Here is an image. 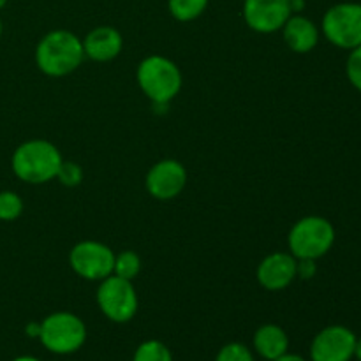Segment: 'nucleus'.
<instances>
[{
    "instance_id": "10",
    "label": "nucleus",
    "mask_w": 361,
    "mask_h": 361,
    "mask_svg": "<svg viewBox=\"0 0 361 361\" xmlns=\"http://www.w3.org/2000/svg\"><path fill=\"white\" fill-rule=\"evenodd\" d=\"M187 185L185 166L175 159H162L155 162L147 173L145 187L152 197L159 201H169L178 197Z\"/></svg>"
},
{
    "instance_id": "28",
    "label": "nucleus",
    "mask_w": 361,
    "mask_h": 361,
    "mask_svg": "<svg viewBox=\"0 0 361 361\" xmlns=\"http://www.w3.org/2000/svg\"><path fill=\"white\" fill-rule=\"evenodd\" d=\"M13 361H41V360L35 358V356H30V355H23V356H16Z\"/></svg>"
},
{
    "instance_id": "3",
    "label": "nucleus",
    "mask_w": 361,
    "mask_h": 361,
    "mask_svg": "<svg viewBox=\"0 0 361 361\" xmlns=\"http://www.w3.org/2000/svg\"><path fill=\"white\" fill-rule=\"evenodd\" d=\"M136 80L141 92L152 102H171L180 94L183 76L173 60L162 55H150L137 66Z\"/></svg>"
},
{
    "instance_id": "20",
    "label": "nucleus",
    "mask_w": 361,
    "mask_h": 361,
    "mask_svg": "<svg viewBox=\"0 0 361 361\" xmlns=\"http://www.w3.org/2000/svg\"><path fill=\"white\" fill-rule=\"evenodd\" d=\"M215 361H256L254 351L242 342H228L219 349Z\"/></svg>"
},
{
    "instance_id": "14",
    "label": "nucleus",
    "mask_w": 361,
    "mask_h": 361,
    "mask_svg": "<svg viewBox=\"0 0 361 361\" xmlns=\"http://www.w3.org/2000/svg\"><path fill=\"white\" fill-rule=\"evenodd\" d=\"M284 42L291 51L305 55L310 53L319 42V28L314 23L310 18L303 16V14H291L284 27L281 28Z\"/></svg>"
},
{
    "instance_id": "27",
    "label": "nucleus",
    "mask_w": 361,
    "mask_h": 361,
    "mask_svg": "<svg viewBox=\"0 0 361 361\" xmlns=\"http://www.w3.org/2000/svg\"><path fill=\"white\" fill-rule=\"evenodd\" d=\"M355 358L361 361V337H356V345H355Z\"/></svg>"
},
{
    "instance_id": "22",
    "label": "nucleus",
    "mask_w": 361,
    "mask_h": 361,
    "mask_svg": "<svg viewBox=\"0 0 361 361\" xmlns=\"http://www.w3.org/2000/svg\"><path fill=\"white\" fill-rule=\"evenodd\" d=\"M345 74H348L349 83L361 92V46L349 51L348 62H345Z\"/></svg>"
},
{
    "instance_id": "25",
    "label": "nucleus",
    "mask_w": 361,
    "mask_h": 361,
    "mask_svg": "<svg viewBox=\"0 0 361 361\" xmlns=\"http://www.w3.org/2000/svg\"><path fill=\"white\" fill-rule=\"evenodd\" d=\"M289 4H291L293 14H302V11L305 9V0H289Z\"/></svg>"
},
{
    "instance_id": "1",
    "label": "nucleus",
    "mask_w": 361,
    "mask_h": 361,
    "mask_svg": "<svg viewBox=\"0 0 361 361\" xmlns=\"http://www.w3.org/2000/svg\"><path fill=\"white\" fill-rule=\"evenodd\" d=\"M83 60V41L74 32L63 28L42 35L35 48V63L49 78H63L74 73Z\"/></svg>"
},
{
    "instance_id": "16",
    "label": "nucleus",
    "mask_w": 361,
    "mask_h": 361,
    "mask_svg": "<svg viewBox=\"0 0 361 361\" xmlns=\"http://www.w3.org/2000/svg\"><path fill=\"white\" fill-rule=\"evenodd\" d=\"M210 0H168V9L176 21L189 23L207 11Z\"/></svg>"
},
{
    "instance_id": "21",
    "label": "nucleus",
    "mask_w": 361,
    "mask_h": 361,
    "mask_svg": "<svg viewBox=\"0 0 361 361\" xmlns=\"http://www.w3.org/2000/svg\"><path fill=\"white\" fill-rule=\"evenodd\" d=\"M55 180H59L63 187H78L83 182V169L76 162L63 161L60 164Z\"/></svg>"
},
{
    "instance_id": "26",
    "label": "nucleus",
    "mask_w": 361,
    "mask_h": 361,
    "mask_svg": "<svg viewBox=\"0 0 361 361\" xmlns=\"http://www.w3.org/2000/svg\"><path fill=\"white\" fill-rule=\"evenodd\" d=\"M275 361H309V360L303 358V356L300 355H295V353H286L284 356H281V358Z\"/></svg>"
},
{
    "instance_id": "5",
    "label": "nucleus",
    "mask_w": 361,
    "mask_h": 361,
    "mask_svg": "<svg viewBox=\"0 0 361 361\" xmlns=\"http://www.w3.org/2000/svg\"><path fill=\"white\" fill-rule=\"evenodd\" d=\"M335 243V228L321 215H307L293 224L288 235L289 252L296 259H321Z\"/></svg>"
},
{
    "instance_id": "13",
    "label": "nucleus",
    "mask_w": 361,
    "mask_h": 361,
    "mask_svg": "<svg viewBox=\"0 0 361 361\" xmlns=\"http://www.w3.org/2000/svg\"><path fill=\"white\" fill-rule=\"evenodd\" d=\"M81 41H83L85 59H90L94 62L115 60L123 49L122 34L109 25L92 28Z\"/></svg>"
},
{
    "instance_id": "4",
    "label": "nucleus",
    "mask_w": 361,
    "mask_h": 361,
    "mask_svg": "<svg viewBox=\"0 0 361 361\" xmlns=\"http://www.w3.org/2000/svg\"><path fill=\"white\" fill-rule=\"evenodd\" d=\"M87 324L73 312H53L41 321L39 341L42 348L56 356H69L87 342Z\"/></svg>"
},
{
    "instance_id": "18",
    "label": "nucleus",
    "mask_w": 361,
    "mask_h": 361,
    "mask_svg": "<svg viewBox=\"0 0 361 361\" xmlns=\"http://www.w3.org/2000/svg\"><path fill=\"white\" fill-rule=\"evenodd\" d=\"M133 361H173V355L171 349L164 342L150 338L137 345L133 355Z\"/></svg>"
},
{
    "instance_id": "23",
    "label": "nucleus",
    "mask_w": 361,
    "mask_h": 361,
    "mask_svg": "<svg viewBox=\"0 0 361 361\" xmlns=\"http://www.w3.org/2000/svg\"><path fill=\"white\" fill-rule=\"evenodd\" d=\"M317 274V264L314 259H298L296 263V279L302 281H310L316 277Z\"/></svg>"
},
{
    "instance_id": "9",
    "label": "nucleus",
    "mask_w": 361,
    "mask_h": 361,
    "mask_svg": "<svg viewBox=\"0 0 361 361\" xmlns=\"http://www.w3.org/2000/svg\"><path fill=\"white\" fill-rule=\"evenodd\" d=\"M356 335L342 324H330L317 331L310 342V361H351L355 358Z\"/></svg>"
},
{
    "instance_id": "11",
    "label": "nucleus",
    "mask_w": 361,
    "mask_h": 361,
    "mask_svg": "<svg viewBox=\"0 0 361 361\" xmlns=\"http://www.w3.org/2000/svg\"><path fill=\"white\" fill-rule=\"evenodd\" d=\"M243 20L257 34H275L291 16L289 0H243Z\"/></svg>"
},
{
    "instance_id": "30",
    "label": "nucleus",
    "mask_w": 361,
    "mask_h": 361,
    "mask_svg": "<svg viewBox=\"0 0 361 361\" xmlns=\"http://www.w3.org/2000/svg\"><path fill=\"white\" fill-rule=\"evenodd\" d=\"M2 32H4V25H2V20H0V37H2Z\"/></svg>"
},
{
    "instance_id": "17",
    "label": "nucleus",
    "mask_w": 361,
    "mask_h": 361,
    "mask_svg": "<svg viewBox=\"0 0 361 361\" xmlns=\"http://www.w3.org/2000/svg\"><path fill=\"white\" fill-rule=\"evenodd\" d=\"M141 271V259L134 250H122L115 254V264H113V275L126 281H134Z\"/></svg>"
},
{
    "instance_id": "29",
    "label": "nucleus",
    "mask_w": 361,
    "mask_h": 361,
    "mask_svg": "<svg viewBox=\"0 0 361 361\" xmlns=\"http://www.w3.org/2000/svg\"><path fill=\"white\" fill-rule=\"evenodd\" d=\"M6 6H7V0H0V11H2Z\"/></svg>"
},
{
    "instance_id": "8",
    "label": "nucleus",
    "mask_w": 361,
    "mask_h": 361,
    "mask_svg": "<svg viewBox=\"0 0 361 361\" xmlns=\"http://www.w3.org/2000/svg\"><path fill=\"white\" fill-rule=\"evenodd\" d=\"M69 264L78 277L88 282H101L113 275L115 252L106 243L83 240L71 249Z\"/></svg>"
},
{
    "instance_id": "12",
    "label": "nucleus",
    "mask_w": 361,
    "mask_h": 361,
    "mask_svg": "<svg viewBox=\"0 0 361 361\" xmlns=\"http://www.w3.org/2000/svg\"><path fill=\"white\" fill-rule=\"evenodd\" d=\"M296 259L291 252H271L257 264L256 279L267 291L277 293L296 281Z\"/></svg>"
},
{
    "instance_id": "7",
    "label": "nucleus",
    "mask_w": 361,
    "mask_h": 361,
    "mask_svg": "<svg viewBox=\"0 0 361 361\" xmlns=\"http://www.w3.org/2000/svg\"><path fill=\"white\" fill-rule=\"evenodd\" d=\"M321 32L328 42L342 49L361 46V4L341 2L331 6L321 21Z\"/></svg>"
},
{
    "instance_id": "6",
    "label": "nucleus",
    "mask_w": 361,
    "mask_h": 361,
    "mask_svg": "<svg viewBox=\"0 0 361 361\" xmlns=\"http://www.w3.org/2000/svg\"><path fill=\"white\" fill-rule=\"evenodd\" d=\"M95 302L102 316L116 324L133 321L140 309V300L133 281H126L116 275H109L99 282Z\"/></svg>"
},
{
    "instance_id": "2",
    "label": "nucleus",
    "mask_w": 361,
    "mask_h": 361,
    "mask_svg": "<svg viewBox=\"0 0 361 361\" xmlns=\"http://www.w3.org/2000/svg\"><path fill=\"white\" fill-rule=\"evenodd\" d=\"M62 162V154L51 141L28 140L13 152L11 168L21 182L42 185L56 178Z\"/></svg>"
},
{
    "instance_id": "24",
    "label": "nucleus",
    "mask_w": 361,
    "mask_h": 361,
    "mask_svg": "<svg viewBox=\"0 0 361 361\" xmlns=\"http://www.w3.org/2000/svg\"><path fill=\"white\" fill-rule=\"evenodd\" d=\"M39 331H41V323H37V321H30L25 326V334L32 338H39Z\"/></svg>"
},
{
    "instance_id": "19",
    "label": "nucleus",
    "mask_w": 361,
    "mask_h": 361,
    "mask_svg": "<svg viewBox=\"0 0 361 361\" xmlns=\"http://www.w3.org/2000/svg\"><path fill=\"white\" fill-rule=\"evenodd\" d=\"M23 214V200L14 190L0 192V221H16Z\"/></svg>"
},
{
    "instance_id": "15",
    "label": "nucleus",
    "mask_w": 361,
    "mask_h": 361,
    "mask_svg": "<svg viewBox=\"0 0 361 361\" xmlns=\"http://www.w3.org/2000/svg\"><path fill=\"white\" fill-rule=\"evenodd\" d=\"M252 349L259 358L275 361L289 353V337L282 326L275 323L261 324L252 337Z\"/></svg>"
}]
</instances>
